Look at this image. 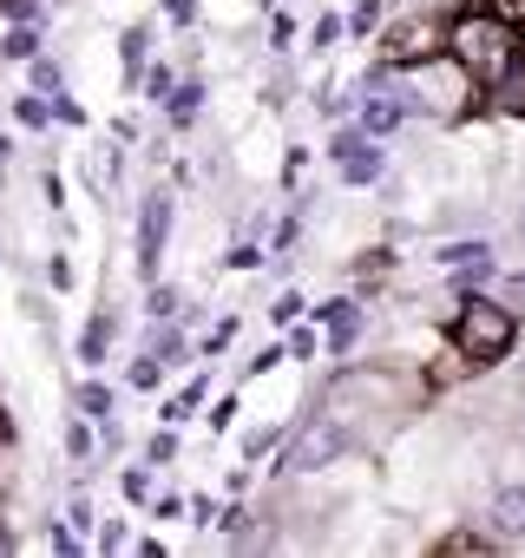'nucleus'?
<instances>
[{
    "label": "nucleus",
    "mask_w": 525,
    "mask_h": 558,
    "mask_svg": "<svg viewBox=\"0 0 525 558\" xmlns=\"http://www.w3.org/2000/svg\"><path fill=\"white\" fill-rule=\"evenodd\" d=\"M447 53H453L479 86H499V80L518 66V27L499 21L492 8H473V14H460V21L447 27Z\"/></svg>",
    "instance_id": "f257e3e1"
},
{
    "label": "nucleus",
    "mask_w": 525,
    "mask_h": 558,
    "mask_svg": "<svg viewBox=\"0 0 525 558\" xmlns=\"http://www.w3.org/2000/svg\"><path fill=\"white\" fill-rule=\"evenodd\" d=\"M512 336H518V310L499 296H466L460 303V316H453V349L473 362V368H486V362H499L505 349H512Z\"/></svg>",
    "instance_id": "f03ea898"
},
{
    "label": "nucleus",
    "mask_w": 525,
    "mask_h": 558,
    "mask_svg": "<svg viewBox=\"0 0 525 558\" xmlns=\"http://www.w3.org/2000/svg\"><path fill=\"white\" fill-rule=\"evenodd\" d=\"M473 86H479V80H473V73H466L453 53H447V60L434 53V60H414V66H407V93H401V99H407V112H414V106H434V112H460Z\"/></svg>",
    "instance_id": "7ed1b4c3"
},
{
    "label": "nucleus",
    "mask_w": 525,
    "mask_h": 558,
    "mask_svg": "<svg viewBox=\"0 0 525 558\" xmlns=\"http://www.w3.org/2000/svg\"><path fill=\"white\" fill-rule=\"evenodd\" d=\"M349 427L342 421H329V414H316L296 440H290V453H283V473H316V466H329V460H342L349 453Z\"/></svg>",
    "instance_id": "20e7f679"
},
{
    "label": "nucleus",
    "mask_w": 525,
    "mask_h": 558,
    "mask_svg": "<svg viewBox=\"0 0 525 558\" xmlns=\"http://www.w3.org/2000/svg\"><path fill=\"white\" fill-rule=\"evenodd\" d=\"M164 236H171V197H164V191H151V197L138 204V276H145V283H158Z\"/></svg>",
    "instance_id": "39448f33"
},
{
    "label": "nucleus",
    "mask_w": 525,
    "mask_h": 558,
    "mask_svg": "<svg viewBox=\"0 0 525 558\" xmlns=\"http://www.w3.org/2000/svg\"><path fill=\"white\" fill-rule=\"evenodd\" d=\"M381 47H388V66H414V60H434V47H447V34L427 14H414V21H394Z\"/></svg>",
    "instance_id": "423d86ee"
},
{
    "label": "nucleus",
    "mask_w": 525,
    "mask_h": 558,
    "mask_svg": "<svg viewBox=\"0 0 525 558\" xmlns=\"http://www.w3.org/2000/svg\"><path fill=\"white\" fill-rule=\"evenodd\" d=\"M316 316L329 323V349H335V355H349V349H355V336H362V310H355L349 296H335V303H322Z\"/></svg>",
    "instance_id": "0eeeda50"
},
{
    "label": "nucleus",
    "mask_w": 525,
    "mask_h": 558,
    "mask_svg": "<svg viewBox=\"0 0 525 558\" xmlns=\"http://www.w3.org/2000/svg\"><path fill=\"white\" fill-rule=\"evenodd\" d=\"M440 263L460 276V283H479V276L492 269V250H486V243H447V250H440Z\"/></svg>",
    "instance_id": "6e6552de"
},
{
    "label": "nucleus",
    "mask_w": 525,
    "mask_h": 558,
    "mask_svg": "<svg viewBox=\"0 0 525 558\" xmlns=\"http://www.w3.org/2000/svg\"><path fill=\"white\" fill-rule=\"evenodd\" d=\"M492 532L499 538H525V486H505L492 499Z\"/></svg>",
    "instance_id": "1a4fd4ad"
},
{
    "label": "nucleus",
    "mask_w": 525,
    "mask_h": 558,
    "mask_svg": "<svg viewBox=\"0 0 525 558\" xmlns=\"http://www.w3.org/2000/svg\"><path fill=\"white\" fill-rule=\"evenodd\" d=\"M401 119H407V99H368V106H362V132H368V138H388Z\"/></svg>",
    "instance_id": "9d476101"
},
{
    "label": "nucleus",
    "mask_w": 525,
    "mask_h": 558,
    "mask_svg": "<svg viewBox=\"0 0 525 558\" xmlns=\"http://www.w3.org/2000/svg\"><path fill=\"white\" fill-rule=\"evenodd\" d=\"M34 53H40V27H34V21H14L8 40H0V60H21V66H27Z\"/></svg>",
    "instance_id": "9b49d317"
},
{
    "label": "nucleus",
    "mask_w": 525,
    "mask_h": 558,
    "mask_svg": "<svg viewBox=\"0 0 525 558\" xmlns=\"http://www.w3.org/2000/svg\"><path fill=\"white\" fill-rule=\"evenodd\" d=\"M112 408H119V395H112L106 381H80V414H86V421H99V427H106V421H112Z\"/></svg>",
    "instance_id": "f8f14e48"
},
{
    "label": "nucleus",
    "mask_w": 525,
    "mask_h": 558,
    "mask_svg": "<svg viewBox=\"0 0 525 558\" xmlns=\"http://www.w3.org/2000/svg\"><path fill=\"white\" fill-rule=\"evenodd\" d=\"M106 349H112V316H93V323H86V336H80V362H93V368H99V362H106Z\"/></svg>",
    "instance_id": "ddd939ff"
},
{
    "label": "nucleus",
    "mask_w": 525,
    "mask_h": 558,
    "mask_svg": "<svg viewBox=\"0 0 525 558\" xmlns=\"http://www.w3.org/2000/svg\"><path fill=\"white\" fill-rule=\"evenodd\" d=\"M197 106H204V86H197V80H184V86H178V93L164 99V112H171V125H191V119H197Z\"/></svg>",
    "instance_id": "4468645a"
},
{
    "label": "nucleus",
    "mask_w": 525,
    "mask_h": 558,
    "mask_svg": "<svg viewBox=\"0 0 525 558\" xmlns=\"http://www.w3.org/2000/svg\"><path fill=\"white\" fill-rule=\"evenodd\" d=\"M14 119H21V125H27V132H47V125H53V119H60V112H53V106H47V93H27V99H14Z\"/></svg>",
    "instance_id": "2eb2a0df"
},
{
    "label": "nucleus",
    "mask_w": 525,
    "mask_h": 558,
    "mask_svg": "<svg viewBox=\"0 0 525 558\" xmlns=\"http://www.w3.org/2000/svg\"><path fill=\"white\" fill-rule=\"evenodd\" d=\"M27 73H34V93H66V66H60V60L34 53V60H27Z\"/></svg>",
    "instance_id": "dca6fc26"
},
{
    "label": "nucleus",
    "mask_w": 525,
    "mask_h": 558,
    "mask_svg": "<svg viewBox=\"0 0 525 558\" xmlns=\"http://www.w3.org/2000/svg\"><path fill=\"white\" fill-rule=\"evenodd\" d=\"M145 355H158V362H164V368H171V362H178V355H184V336H178V329H171V323H164V329H151V336H145Z\"/></svg>",
    "instance_id": "f3484780"
},
{
    "label": "nucleus",
    "mask_w": 525,
    "mask_h": 558,
    "mask_svg": "<svg viewBox=\"0 0 525 558\" xmlns=\"http://www.w3.org/2000/svg\"><path fill=\"white\" fill-rule=\"evenodd\" d=\"M492 99H499L505 112H525V66H512V73L492 86Z\"/></svg>",
    "instance_id": "a211bd4d"
},
{
    "label": "nucleus",
    "mask_w": 525,
    "mask_h": 558,
    "mask_svg": "<svg viewBox=\"0 0 525 558\" xmlns=\"http://www.w3.org/2000/svg\"><path fill=\"white\" fill-rule=\"evenodd\" d=\"M145 40H151V27H132L125 34V73L132 80H145Z\"/></svg>",
    "instance_id": "6ab92c4d"
},
{
    "label": "nucleus",
    "mask_w": 525,
    "mask_h": 558,
    "mask_svg": "<svg viewBox=\"0 0 525 558\" xmlns=\"http://www.w3.org/2000/svg\"><path fill=\"white\" fill-rule=\"evenodd\" d=\"M145 310H151V323H171V316H178V290H171V283H151Z\"/></svg>",
    "instance_id": "aec40b11"
},
{
    "label": "nucleus",
    "mask_w": 525,
    "mask_h": 558,
    "mask_svg": "<svg viewBox=\"0 0 525 558\" xmlns=\"http://www.w3.org/2000/svg\"><path fill=\"white\" fill-rule=\"evenodd\" d=\"M119 486H125V499H132V506H151V466H125V480H119Z\"/></svg>",
    "instance_id": "412c9836"
},
{
    "label": "nucleus",
    "mask_w": 525,
    "mask_h": 558,
    "mask_svg": "<svg viewBox=\"0 0 525 558\" xmlns=\"http://www.w3.org/2000/svg\"><path fill=\"white\" fill-rule=\"evenodd\" d=\"M138 86H145V99H171V93H178L171 66H145V80H138Z\"/></svg>",
    "instance_id": "4be33fe9"
},
{
    "label": "nucleus",
    "mask_w": 525,
    "mask_h": 558,
    "mask_svg": "<svg viewBox=\"0 0 525 558\" xmlns=\"http://www.w3.org/2000/svg\"><path fill=\"white\" fill-rule=\"evenodd\" d=\"M158 375H164V362H158V355H138V362H132V388H138V395H151V388H158Z\"/></svg>",
    "instance_id": "5701e85b"
},
{
    "label": "nucleus",
    "mask_w": 525,
    "mask_h": 558,
    "mask_svg": "<svg viewBox=\"0 0 525 558\" xmlns=\"http://www.w3.org/2000/svg\"><path fill=\"white\" fill-rule=\"evenodd\" d=\"M66 453H73V460H93V427H86V421L66 427Z\"/></svg>",
    "instance_id": "b1692460"
},
{
    "label": "nucleus",
    "mask_w": 525,
    "mask_h": 558,
    "mask_svg": "<svg viewBox=\"0 0 525 558\" xmlns=\"http://www.w3.org/2000/svg\"><path fill=\"white\" fill-rule=\"evenodd\" d=\"M270 316H277V323H283V329H290V323H296V316H303V296H296V290H283V296H277V310H270Z\"/></svg>",
    "instance_id": "393cba45"
},
{
    "label": "nucleus",
    "mask_w": 525,
    "mask_h": 558,
    "mask_svg": "<svg viewBox=\"0 0 525 558\" xmlns=\"http://www.w3.org/2000/svg\"><path fill=\"white\" fill-rule=\"evenodd\" d=\"M145 453H151V466H158V460H178V434H171V427H164V434H151V447H145Z\"/></svg>",
    "instance_id": "a878e982"
},
{
    "label": "nucleus",
    "mask_w": 525,
    "mask_h": 558,
    "mask_svg": "<svg viewBox=\"0 0 525 558\" xmlns=\"http://www.w3.org/2000/svg\"><path fill=\"white\" fill-rule=\"evenodd\" d=\"M47 545L53 551H80V525H47Z\"/></svg>",
    "instance_id": "bb28decb"
},
{
    "label": "nucleus",
    "mask_w": 525,
    "mask_h": 558,
    "mask_svg": "<svg viewBox=\"0 0 525 558\" xmlns=\"http://www.w3.org/2000/svg\"><path fill=\"white\" fill-rule=\"evenodd\" d=\"M486 8H492L499 21H512V27H525V0H486Z\"/></svg>",
    "instance_id": "cd10ccee"
},
{
    "label": "nucleus",
    "mask_w": 525,
    "mask_h": 558,
    "mask_svg": "<svg viewBox=\"0 0 525 558\" xmlns=\"http://www.w3.org/2000/svg\"><path fill=\"white\" fill-rule=\"evenodd\" d=\"M47 283H53V290H73V263H66V256L47 263Z\"/></svg>",
    "instance_id": "c85d7f7f"
},
{
    "label": "nucleus",
    "mask_w": 525,
    "mask_h": 558,
    "mask_svg": "<svg viewBox=\"0 0 525 558\" xmlns=\"http://www.w3.org/2000/svg\"><path fill=\"white\" fill-rule=\"evenodd\" d=\"M270 447H277V434H270V427H256V434L243 440V453H249V460H262V453H270Z\"/></svg>",
    "instance_id": "c756f323"
},
{
    "label": "nucleus",
    "mask_w": 525,
    "mask_h": 558,
    "mask_svg": "<svg viewBox=\"0 0 525 558\" xmlns=\"http://www.w3.org/2000/svg\"><path fill=\"white\" fill-rule=\"evenodd\" d=\"M290 355L309 362V355H316V329H296V336H290Z\"/></svg>",
    "instance_id": "7c9ffc66"
},
{
    "label": "nucleus",
    "mask_w": 525,
    "mask_h": 558,
    "mask_svg": "<svg viewBox=\"0 0 525 558\" xmlns=\"http://www.w3.org/2000/svg\"><path fill=\"white\" fill-rule=\"evenodd\" d=\"M119 545H125V525H119V519H106V525H99V551H119Z\"/></svg>",
    "instance_id": "2f4dec72"
},
{
    "label": "nucleus",
    "mask_w": 525,
    "mask_h": 558,
    "mask_svg": "<svg viewBox=\"0 0 525 558\" xmlns=\"http://www.w3.org/2000/svg\"><path fill=\"white\" fill-rule=\"evenodd\" d=\"M164 14H171L178 27H191V21H197V0H164Z\"/></svg>",
    "instance_id": "473e14b6"
},
{
    "label": "nucleus",
    "mask_w": 525,
    "mask_h": 558,
    "mask_svg": "<svg viewBox=\"0 0 525 558\" xmlns=\"http://www.w3.org/2000/svg\"><path fill=\"white\" fill-rule=\"evenodd\" d=\"M40 191H47V204H53V210L66 204V184H60V171H47V178H40Z\"/></svg>",
    "instance_id": "72a5a7b5"
},
{
    "label": "nucleus",
    "mask_w": 525,
    "mask_h": 558,
    "mask_svg": "<svg viewBox=\"0 0 525 558\" xmlns=\"http://www.w3.org/2000/svg\"><path fill=\"white\" fill-rule=\"evenodd\" d=\"M230 263H236V269H256V263H262V250H256V243H236V250H230Z\"/></svg>",
    "instance_id": "f704fd0d"
},
{
    "label": "nucleus",
    "mask_w": 525,
    "mask_h": 558,
    "mask_svg": "<svg viewBox=\"0 0 525 558\" xmlns=\"http://www.w3.org/2000/svg\"><path fill=\"white\" fill-rule=\"evenodd\" d=\"M375 21H381V14H375V0H362V8H355V21H349V27H355V34H368Z\"/></svg>",
    "instance_id": "c9c22d12"
},
{
    "label": "nucleus",
    "mask_w": 525,
    "mask_h": 558,
    "mask_svg": "<svg viewBox=\"0 0 525 558\" xmlns=\"http://www.w3.org/2000/svg\"><path fill=\"white\" fill-rule=\"evenodd\" d=\"M335 34H342V21H335V14H322V21H316V47H329Z\"/></svg>",
    "instance_id": "e433bc0d"
},
{
    "label": "nucleus",
    "mask_w": 525,
    "mask_h": 558,
    "mask_svg": "<svg viewBox=\"0 0 525 558\" xmlns=\"http://www.w3.org/2000/svg\"><path fill=\"white\" fill-rule=\"evenodd\" d=\"M53 112H60V119H66V125H80V119H86V112H80V106H73V99H66V93H53Z\"/></svg>",
    "instance_id": "4c0bfd02"
},
{
    "label": "nucleus",
    "mask_w": 525,
    "mask_h": 558,
    "mask_svg": "<svg viewBox=\"0 0 525 558\" xmlns=\"http://www.w3.org/2000/svg\"><path fill=\"white\" fill-rule=\"evenodd\" d=\"M447 551H486V538H473V532H453V538H447Z\"/></svg>",
    "instance_id": "58836bf2"
},
{
    "label": "nucleus",
    "mask_w": 525,
    "mask_h": 558,
    "mask_svg": "<svg viewBox=\"0 0 525 558\" xmlns=\"http://www.w3.org/2000/svg\"><path fill=\"white\" fill-rule=\"evenodd\" d=\"M505 303H512V310H525V276H512V283H505Z\"/></svg>",
    "instance_id": "ea45409f"
},
{
    "label": "nucleus",
    "mask_w": 525,
    "mask_h": 558,
    "mask_svg": "<svg viewBox=\"0 0 525 558\" xmlns=\"http://www.w3.org/2000/svg\"><path fill=\"white\" fill-rule=\"evenodd\" d=\"M8 158H14V138H8V132H0V171H8Z\"/></svg>",
    "instance_id": "a19ab883"
},
{
    "label": "nucleus",
    "mask_w": 525,
    "mask_h": 558,
    "mask_svg": "<svg viewBox=\"0 0 525 558\" xmlns=\"http://www.w3.org/2000/svg\"><path fill=\"white\" fill-rule=\"evenodd\" d=\"M414 8H440V0H414Z\"/></svg>",
    "instance_id": "79ce46f5"
},
{
    "label": "nucleus",
    "mask_w": 525,
    "mask_h": 558,
    "mask_svg": "<svg viewBox=\"0 0 525 558\" xmlns=\"http://www.w3.org/2000/svg\"><path fill=\"white\" fill-rule=\"evenodd\" d=\"M518 401H525V375H518Z\"/></svg>",
    "instance_id": "37998d69"
},
{
    "label": "nucleus",
    "mask_w": 525,
    "mask_h": 558,
    "mask_svg": "<svg viewBox=\"0 0 525 558\" xmlns=\"http://www.w3.org/2000/svg\"><path fill=\"white\" fill-rule=\"evenodd\" d=\"M518 236H525V217H518Z\"/></svg>",
    "instance_id": "c03bdc74"
}]
</instances>
